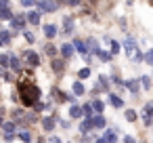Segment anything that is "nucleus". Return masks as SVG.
<instances>
[{
  "instance_id": "2f4dec72",
  "label": "nucleus",
  "mask_w": 153,
  "mask_h": 143,
  "mask_svg": "<svg viewBox=\"0 0 153 143\" xmlns=\"http://www.w3.org/2000/svg\"><path fill=\"white\" fill-rule=\"evenodd\" d=\"M122 112H124V118H126V122L134 124V122L138 120V112H136V109H132V107H124Z\"/></svg>"
},
{
  "instance_id": "9d476101",
  "label": "nucleus",
  "mask_w": 153,
  "mask_h": 143,
  "mask_svg": "<svg viewBox=\"0 0 153 143\" xmlns=\"http://www.w3.org/2000/svg\"><path fill=\"white\" fill-rule=\"evenodd\" d=\"M59 55L63 57V59H67L69 63L78 57V53H76V46H74V42L71 40H65V42H61L59 44Z\"/></svg>"
},
{
  "instance_id": "423d86ee",
  "label": "nucleus",
  "mask_w": 153,
  "mask_h": 143,
  "mask_svg": "<svg viewBox=\"0 0 153 143\" xmlns=\"http://www.w3.org/2000/svg\"><path fill=\"white\" fill-rule=\"evenodd\" d=\"M48 65H51V72L55 76H65L67 74V67H69V61L63 59L61 55H57V57H51L48 59Z\"/></svg>"
},
{
  "instance_id": "a211bd4d",
  "label": "nucleus",
  "mask_w": 153,
  "mask_h": 143,
  "mask_svg": "<svg viewBox=\"0 0 153 143\" xmlns=\"http://www.w3.org/2000/svg\"><path fill=\"white\" fill-rule=\"evenodd\" d=\"M71 42H74V46H76V53H78L80 57L90 53V46H88V42H86L84 38H78V36H74V38H71Z\"/></svg>"
},
{
  "instance_id": "2eb2a0df",
  "label": "nucleus",
  "mask_w": 153,
  "mask_h": 143,
  "mask_svg": "<svg viewBox=\"0 0 153 143\" xmlns=\"http://www.w3.org/2000/svg\"><path fill=\"white\" fill-rule=\"evenodd\" d=\"M40 53L44 55V57H57L59 55V44H55L53 40H44L42 44H40Z\"/></svg>"
},
{
  "instance_id": "79ce46f5",
  "label": "nucleus",
  "mask_w": 153,
  "mask_h": 143,
  "mask_svg": "<svg viewBox=\"0 0 153 143\" xmlns=\"http://www.w3.org/2000/svg\"><path fill=\"white\" fill-rule=\"evenodd\" d=\"M120 141H124V143H134V141H138L134 135H122V139Z\"/></svg>"
},
{
  "instance_id": "de8ad7c7",
  "label": "nucleus",
  "mask_w": 153,
  "mask_h": 143,
  "mask_svg": "<svg viewBox=\"0 0 153 143\" xmlns=\"http://www.w3.org/2000/svg\"><path fill=\"white\" fill-rule=\"evenodd\" d=\"M0 49H4V44H2V38H0Z\"/></svg>"
},
{
  "instance_id": "20e7f679",
  "label": "nucleus",
  "mask_w": 153,
  "mask_h": 143,
  "mask_svg": "<svg viewBox=\"0 0 153 143\" xmlns=\"http://www.w3.org/2000/svg\"><path fill=\"white\" fill-rule=\"evenodd\" d=\"M21 59H23V65L30 67V70H38L42 65V53L34 51V49H25L21 53Z\"/></svg>"
},
{
  "instance_id": "5701e85b",
  "label": "nucleus",
  "mask_w": 153,
  "mask_h": 143,
  "mask_svg": "<svg viewBox=\"0 0 153 143\" xmlns=\"http://www.w3.org/2000/svg\"><path fill=\"white\" fill-rule=\"evenodd\" d=\"M57 128H59V130H63V133L67 135V133H69V130H74L76 126H74V120H71L69 116H67V118L59 116V118H57Z\"/></svg>"
},
{
  "instance_id": "e433bc0d",
  "label": "nucleus",
  "mask_w": 153,
  "mask_h": 143,
  "mask_svg": "<svg viewBox=\"0 0 153 143\" xmlns=\"http://www.w3.org/2000/svg\"><path fill=\"white\" fill-rule=\"evenodd\" d=\"M82 61H84V65H90V67H92V65L97 63V61H94V55H92V53H88V55H82Z\"/></svg>"
},
{
  "instance_id": "f257e3e1",
  "label": "nucleus",
  "mask_w": 153,
  "mask_h": 143,
  "mask_svg": "<svg viewBox=\"0 0 153 143\" xmlns=\"http://www.w3.org/2000/svg\"><path fill=\"white\" fill-rule=\"evenodd\" d=\"M15 91L19 93V101H21V105H25V107H32L38 99H42V91H40V86L34 84V82H30V80H21V78H17V82H15Z\"/></svg>"
},
{
  "instance_id": "3c124183",
  "label": "nucleus",
  "mask_w": 153,
  "mask_h": 143,
  "mask_svg": "<svg viewBox=\"0 0 153 143\" xmlns=\"http://www.w3.org/2000/svg\"><path fill=\"white\" fill-rule=\"evenodd\" d=\"M151 49H153V46H151Z\"/></svg>"
},
{
  "instance_id": "4468645a",
  "label": "nucleus",
  "mask_w": 153,
  "mask_h": 143,
  "mask_svg": "<svg viewBox=\"0 0 153 143\" xmlns=\"http://www.w3.org/2000/svg\"><path fill=\"white\" fill-rule=\"evenodd\" d=\"M69 91L76 95V97H84V95H88V86H86V82L84 80H80V78H74L71 80V84H69Z\"/></svg>"
},
{
  "instance_id": "c9c22d12",
  "label": "nucleus",
  "mask_w": 153,
  "mask_h": 143,
  "mask_svg": "<svg viewBox=\"0 0 153 143\" xmlns=\"http://www.w3.org/2000/svg\"><path fill=\"white\" fill-rule=\"evenodd\" d=\"M65 7H71V9H80L84 4V0H63Z\"/></svg>"
},
{
  "instance_id": "6ab92c4d",
  "label": "nucleus",
  "mask_w": 153,
  "mask_h": 143,
  "mask_svg": "<svg viewBox=\"0 0 153 143\" xmlns=\"http://www.w3.org/2000/svg\"><path fill=\"white\" fill-rule=\"evenodd\" d=\"M94 59H97L99 63H105V65H109V63H111L115 57L111 55V51H109V49H103V46H101V49L94 53Z\"/></svg>"
},
{
  "instance_id": "8fccbe9b",
  "label": "nucleus",
  "mask_w": 153,
  "mask_h": 143,
  "mask_svg": "<svg viewBox=\"0 0 153 143\" xmlns=\"http://www.w3.org/2000/svg\"><path fill=\"white\" fill-rule=\"evenodd\" d=\"M151 78H153V67H151Z\"/></svg>"
},
{
  "instance_id": "c03bdc74",
  "label": "nucleus",
  "mask_w": 153,
  "mask_h": 143,
  "mask_svg": "<svg viewBox=\"0 0 153 143\" xmlns=\"http://www.w3.org/2000/svg\"><path fill=\"white\" fill-rule=\"evenodd\" d=\"M34 141H38V143H44V141H46V135H38V137H34Z\"/></svg>"
},
{
  "instance_id": "473e14b6",
  "label": "nucleus",
  "mask_w": 153,
  "mask_h": 143,
  "mask_svg": "<svg viewBox=\"0 0 153 143\" xmlns=\"http://www.w3.org/2000/svg\"><path fill=\"white\" fill-rule=\"evenodd\" d=\"M82 112H84V118H92V116L97 114V112H94V107H92V103H90V99L82 103Z\"/></svg>"
},
{
  "instance_id": "49530a36",
  "label": "nucleus",
  "mask_w": 153,
  "mask_h": 143,
  "mask_svg": "<svg viewBox=\"0 0 153 143\" xmlns=\"http://www.w3.org/2000/svg\"><path fill=\"white\" fill-rule=\"evenodd\" d=\"M134 4V0H126V7H132Z\"/></svg>"
},
{
  "instance_id": "a878e982",
  "label": "nucleus",
  "mask_w": 153,
  "mask_h": 143,
  "mask_svg": "<svg viewBox=\"0 0 153 143\" xmlns=\"http://www.w3.org/2000/svg\"><path fill=\"white\" fill-rule=\"evenodd\" d=\"M90 103H92V107H94L97 114H105V109H107V101H103L101 97H90Z\"/></svg>"
},
{
  "instance_id": "c756f323",
  "label": "nucleus",
  "mask_w": 153,
  "mask_h": 143,
  "mask_svg": "<svg viewBox=\"0 0 153 143\" xmlns=\"http://www.w3.org/2000/svg\"><path fill=\"white\" fill-rule=\"evenodd\" d=\"M107 44H109V51H111V55H113V57H117V55L122 53V40H117V38H111Z\"/></svg>"
},
{
  "instance_id": "f3484780",
  "label": "nucleus",
  "mask_w": 153,
  "mask_h": 143,
  "mask_svg": "<svg viewBox=\"0 0 153 143\" xmlns=\"http://www.w3.org/2000/svg\"><path fill=\"white\" fill-rule=\"evenodd\" d=\"M40 28H42V34H44L46 40H55L59 36V25L57 23H42Z\"/></svg>"
},
{
  "instance_id": "7ed1b4c3",
  "label": "nucleus",
  "mask_w": 153,
  "mask_h": 143,
  "mask_svg": "<svg viewBox=\"0 0 153 143\" xmlns=\"http://www.w3.org/2000/svg\"><path fill=\"white\" fill-rule=\"evenodd\" d=\"M76 15H63L61 19V28H59V36H63L65 40H71L76 36Z\"/></svg>"
},
{
  "instance_id": "4be33fe9",
  "label": "nucleus",
  "mask_w": 153,
  "mask_h": 143,
  "mask_svg": "<svg viewBox=\"0 0 153 143\" xmlns=\"http://www.w3.org/2000/svg\"><path fill=\"white\" fill-rule=\"evenodd\" d=\"M67 116H69L71 120H82V118H84L82 103H80V101H78V103H69V107H67Z\"/></svg>"
},
{
  "instance_id": "9b49d317",
  "label": "nucleus",
  "mask_w": 153,
  "mask_h": 143,
  "mask_svg": "<svg viewBox=\"0 0 153 143\" xmlns=\"http://www.w3.org/2000/svg\"><path fill=\"white\" fill-rule=\"evenodd\" d=\"M105 101H107V105H111V107H113L115 112H117V109H124V107H126V99H124V97H122V95H120L117 91H113V88H111V91L107 93V99H105Z\"/></svg>"
},
{
  "instance_id": "393cba45",
  "label": "nucleus",
  "mask_w": 153,
  "mask_h": 143,
  "mask_svg": "<svg viewBox=\"0 0 153 143\" xmlns=\"http://www.w3.org/2000/svg\"><path fill=\"white\" fill-rule=\"evenodd\" d=\"M76 130H78L80 135H86V133L94 130V126H92V120H90V118H82V120H78V126H76Z\"/></svg>"
},
{
  "instance_id": "37998d69",
  "label": "nucleus",
  "mask_w": 153,
  "mask_h": 143,
  "mask_svg": "<svg viewBox=\"0 0 153 143\" xmlns=\"http://www.w3.org/2000/svg\"><path fill=\"white\" fill-rule=\"evenodd\" d=\"M2 141H17V135H2Z\"/></svg>"
},
{
  "instance_id": "cd10ccee",
  "label": "nucleus",
  "mask_w": 153,
  "mask_h": 143,
  "mask_svg": "<svg viewBox=\"0 0 153 143\" xmlns=\"http://www.w3.org/2000/svg\"><path fill=\"white\" fill-rule=\"evenodd\" d=\"M130 63H132V65H134V67H138V65H140V63H145V51H143V49H140V46H138V49H136V51H134V55H132V57H130Z\"/></svg>"
},
{
  "instance_id": "ea45409f",
  "label": "nucleus",
  "mask_w": 153,
  "mask_h": 143,
  "mask_svg": "<svg viewBox=\"0 0 153 143\" xmlns=\"http://www.w3.org/2000/svg\"><path fill=\"white\" fill-rule=\"evenodd\" d=\"M19 4H21L23 9H32V7L38 4V0H19Z\"/></svg>"
},
{
  "instance_id": "a18cd8bd",
  "label": "nucleus",
  "mask_w": 153,
  "mask_h": 143,
  "mask_svg": "<svg viewBox=\"0 0 153 143\" xmlns=\"http://www.w3.org/2000/svg\"><path fill=\"white\" fill-rule=\"evenodd\" d=\"M0 4H4V7H13V0H0Z\"/></svg>"
},
{
  "instance_id": "bb28decb",
  "label": "nucleus",
  "mask_w": 153,
  "mask_h": 143,
  "mask_svg": "<svg viewBox=\"0 0 153 143\" xmlns=\"http://www.w3.org/2000/svg\"><path fill=\"white\" fill-rule=\"evenodd\" d=\"M21 36H23V40H25L27 44H38V36H36V32H34L32 28H25V30L21 32Z\"/></svg>"
},
{
  "instance_id": "0eeeda50",
  "label": "nucleus",
  "mask_w": 153,
  "mask_h": 143,
  "mask_svg": "<svg viewBox=\"0 0 153 143\" xmlns=\"http://www.w3.org/2000/svg\"><path fill=\"white\" fill-rule=\"evenodd\" d=\"M124 86H126V93H128L130 99H138L140 93H143L138 76H136V78H124Z\"/></svg>"
},
{
  "instance_id": "7c9ffc66",
  "label": "nucleus",
  "mask_w": 153,
  "mask_h": 143,
  "mask_svg": "<svg viewBox=\"0 0 153 143\" xmlns=\"http://www.w3.org/2000/svg\"><path fill=\"white\" fill-rule=\"evenodd\" d=\"M90 76H92V67H90V65H82V67L76 72V78H80V80H84V82H86Z\"/></svg>"
},
{
  "instance_id": "39448f33",
  "label": "nucleus",
  "mask_w": 153,
  "mask_h": 143,
  "mask_svg": "<svg viewBox=\"0 0 153 143\" xmlns=\"http://www.w3.org/2000/svg\"><path fill=\"white\" fill-rule=\"evenodd\" d=\"M9 28H11V32H13L15 36H21V32H23L25 28H30L27 17H25V11H19L17 15H13V19L9 21Z\"/></svg>"
},
{
  "instance_id": "f03ea898",
  "label": "nucleus",
  "mask_w": 153,
  "mask_h": 143,
  "mask_svg": "<svg viewBox=\"0 0 153 143\" xmlns=\"http://www.w3.org/2000/svg\"><path fill=\"white\" fill-rule=\"evenodd\" d=\"M122 139V128L117 124H107L101 133H99V141L97 143H117Z\"/></svg>"
},
{
  "instance_id": "6e6552de",
  "label": "nucleus",
  "mask_w": 153,
  "mask_h": 143,
  "mask_svg": "<svg viewBox=\"0 0 153 143\" xmlns=\"http://www.w3.org/2000/svg\"><path fill=\"white\" fill-rule=\"evenodd\" d=\"M136 49H138V40H136V36H132L130 32H126V38L122 40V51H124V55L130 59V57L134 55Z\"/></svg>"
},
{
  "instance_id": "72a5a7b5",
  "label": "nucleus",
  "mask_w": 153,
  "mask_h": 143,
  "mask_svg": "<svg viewBox=\"0 0 153 143\" xmlns=\"http://www.w3.org/2000/svg\"><path fill=\"white\" fill-rule=\"evenodd\" d=\"M46 141H48V143H63V137L57 135V133H48V135H46Z\"/></svg>"
},
{
  "instance_id": "c85d7f7f",
  "label": "nucleus",
  "mask_w": 153,
  "mask_h": 143,
  "mask_svg": "<svg viewBox=\"0 0 153 143\" xmlns=\"http://www.w3.org/2000/svg\"><path fill=\"white\" fill-rule=\"evenodd\" d=\"M138 80H140V88H143V93H149V91L153 88V78H151V76L140 74V76H138Z\"/></svg>"
},
{
  "instance_id": "f704fd0d",
  "label": "nucleus",
  "mask_w": 153,
  "mask_h": 143,
  "mask_svg": "<svg viewBox=\"0 0 153 143\" xmlns=\"http://www.w3.org/2000/svg\"><path fill=\"white\" fill-rule=\"evenodd\" d=\"M115 23L120 25V30H122L124 34L128 32V19H126V17H117V19H115Z\"/></svg>"
},
{
  "instance_id": "4c0bfd02",
  "label": "nucleus",
  "mask_w": 153,
  "mask_h": 143,
  "mask_svg": "<svg viewBox=\"0 0 153 143\" xmlns=\"http://www.w3.org/2000/svg\"><path fill=\"white\" fill-rule=\"evenodd\" d=\"M0 67H9V51L0 53Z\"/></svg>"
},
{
  "instance_id": "a19ab883",
  "label": "nucleus",
  "mask_w": 153,
  "mask_h": 143,
  "mask_svg": "<svg viewBox=\"0 0 153 143\" xmlns=\"http://www.w3.org/2000/svg\"><path fill=\"white\" fill-rule=\"evenodd\" d=\"M7 116H9V109L4 107V105H0V126L4 124V120H7Z\"/></svg>"
},
{
  "instance_id": "f8f14e48",
  "label": "nucleus",
  "mask_w": 153,
  "mask_h": 143,
  "mask_svg": "<svg viewBox=\"0 0 153 143\" xmlns=\"http://www.w3.org/2000/svg\"><path fill=\"white\" fill-rule=\"evenodd\" d=\"M25 17H27L30 28H40V25H42V11H40L38 7L25 9Z\"/></svg>"
},
{
  "instance_id": "b1692460",
  "label": "nucleus",
  "mask_w": 153,
  "mask_h": 143,
  "mask_svg": "<svg viewBox=\"0 0 153 143\" xmlns=\"http://www.w3.org/2000/svg\"><path fill=\"white\" fill-rule=\"evenodd\" d=\"M90 120H92V126H94V130H99V133H101V130H103V128L109 124V120H107V116H105V114H94Z\"/></svg>"
},
{
  "instance_id": "ddd939ff",
  "label": "nucleus",
  "mask_w": 153,
  "mask_h": 143,
  "mask_svg": "<svg viewBox=\"0 0 153 143\" xmlns=\"http://www.w3.org/2000/svg\"><path fill=\"white\" fill-rule=\"evenodd\" d=\"M23 59H21V55H17L15 51H9V70H13L17 76H21L23 74Z\"/></svg>"
},
{
  "instance_id": "09e8293b",
  "label": "nucleus",
  "mask_w": 153,
  "mask_h": 143,
  "mask_svg": "<svg viewBox=\"0 0 153 143\" xmlns=\"http://www.w3.org/2000/svg\"><path fill=\"white\" fill-rule=\"evenodd\" d=\"M2 72H4V67H0V78H2Z\"/></svg>"
},
{
  "instance_id": "1a4fd4ad",
  "label": "nucleus",
  "mask_w": 153,
  "mask_h": 143,
  "mask_svg": "<svg viewBox=\"0 0 153 143\" xmlns=\"http://www.w3.org/2000/svg\"><path fill=\"white\" fill-rule=\"evenodd\" d=\"M40 126H42V130L48 135V133H55V130H59L57 128V116L51 112V114H42L40 116Z\"/></svg>"
},
{
  "instance_id": "aec40b11",
  "label": "nucleus",
  "mask_w": 153,
  "mask_h": 143,
  "mask_svg": "<svg viewBox=\"0 0 153 143\" xmlns=\"http://www.w3.org/2000/svg\"><path fill=\"white\" fill-rule=\"evenodd\" d=\"M17 141H23V143H32V141H34V133H32V126H19V128H17Z\"/></svg>"
},
{
  "instance_id": "412c9836",
  "label": "nucleus",
  "mask_w": 153,
  "mask_h": 143,
  "mask_svg": "<svg viewBox=\"0 0 153 143\" xmlns=\"http://www.w3.org/2000/svg\"><path fill=\"white\" fill-rule=\"evenodd\" d=\"M17 128H19V124L13 118H7L4 124L0 126V135H17Z\"/></svg>"
},
{
  "instance_id": "dca6fc26",
  "label": "nucleus",
  "mask_w": 153,
  "mask_h": 143,
  "mask_svg": "<svg viewBox=\"0 0 153 143\" xmlns=\"http://www.w3.org/2000/svg\"><path fill=\"white\" fill-rule=\"evenodd\" d=\"M0 38H2V44H4V49H11L17 36L11 32V28H2V23H0Z\"/></svg>"
},
{
  "instance_id": "58836bf2",
  "label": "nucleus",
  "mask_w": 153,
  "mask_h": 143,
  "mask_svg": "<svg viewBox=\"0 0 153 143\" xmlns=\"http://www.w3.org/2000/svg\"><path fill=\"white\" fill-rule=\"evenodd\" d=\"M145 65H149V67H153V49H149V51H145Z\"/></svg>"
}]
</instances>
